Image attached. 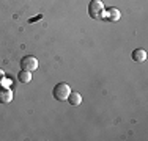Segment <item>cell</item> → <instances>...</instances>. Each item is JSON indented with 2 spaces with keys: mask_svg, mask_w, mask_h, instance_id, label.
Masks as SVG:
<instances>
[{
  "mask_svg": "<svg viewBox=\"0 0 148 141\" xmlns=\"http://www.w3.org/2000/svg\"><path fill=\"white\" fill-rule=\"evenodd\" d=\"M88 16L95 20L104 19V5L101 0H91L88 3Z\"/></svg>",
  "mask_w": 148,
  "mask_h": 141,
  "instance_id": "obj_1",
  "label": "cell"
},
{
  "mask_svg": "<svg viewBox=\"0 0 148 141\" xmlns=\"http://www.w3.org/2000/svg\"><path fill=\"white\" fill-rule=\"evenodd\" d=\"M5 79V72H3L2 69H0V83H2V80Z\"/></svg>",
  "mask_w": 148,
  "mask_h": 141,
  "instance_id": "obj_9",
  "label": "cell"
},
{
  "mask_svg": "<svg viewBox=\"0 0 148 141\" xmlns=\"http://www.w3.org/2000/svg\"><path fill=\"white\" fill-rule=\"evenodd\" d=\"M120 16H121V14H120V11L117 8H114V6H112V8H109V9H104V17L107 20H110V22H117V20L120 19Z\"/></svg>",
  "mask_w": 148,
  "mask_h": 141,
  "instance_id": "obj_5",
  "label": "cell"
},
{
  "mask_svg": "<svg viewBox=\"0 0 148 141\" xmlns=\"http://www.w3.org/2000/svg\"><path fill=\"white\" fill-rule=\"evenodd\" d=\"M21 68H22V70H29V72H32V70L38 69V60L35 58V56H32V55L24 56V58L21 60Z\"/></svg>",
  "mask_w": 148,
  "mask_h": 141,
  "instance_id": "obj_3",
  "label": "cell"
},
{
  "mask_svg": "<svg viewBox=\"0 0 148 141\" xmlns=\"http://www.w3.org/2000/svg\"><path fill=\"white\" fill-rule=\"evenodd\" d=\"M17 80H19L21 83H29L32 80V75L29 70H21L19 74H17Z\"/></svg>",
  "mask_w": 148,
  "mask_h": 141,
  "instance_id": "obj_8",
  "label": "cell"
},
{
  "mask_svg": "<svg viewBox=\"0 0 148 141\" xmlns=\"http://www.w3.org/2000/svg\"><path fill=\"white\" fill-rule=\"evenodd\" d=\"M66 100H68L71 105H74V107H76V105H79L80 102H82V97H80V94H79V93H69V94H68V99H66Z\"/></svg>",
  "mask_w": 148,
  "mask_h": 141,
  "instance_id": "obj_7",
  "label": "cell"
},
{
  "mask_svg": "<svg viewBox=\"0 0 148 141\" xmlns=\"http://www.w3.org/2000/svg\"><path fill=\"white\" fill-rule=\"evenodd\" d=\"M38 19H41V16H38V17H33V19H30V22H35V20H38Z\"/></svg>",
  "mask_w": 148,
  "mask_h": 141,
  "instance_id": "obj_10",
  "label": "cell"
},
{
  "mask_svg": "<svg viewBox=\"0 0 148 141\" xmlns=\"http://www.w3.org/2000/svg\"><path fill=\"white\" fill-rule=\"evenodd\" d=\"M71 93V89H69V85L68 83H57L54 86V89H52V94H54V97L57 99V100H66L68 99V94Z\"/></svg>",
  "mask_w": 148,
  "mask_h": 141,
  "instance_id": "obj_2",
  "label": "cell"
},
{
  "mask_svg": "<svg viewBox=\"0 0 148 141\" xmlns=\"http://www.w3.org/2000/svg\"><path fill=\"white\" fill-rule=\"evenodd\" d=\"M132 60L136 63H145L147 52L143 50V49H136V50H132Z\"/></svg>",
  "mask_w": 148,
  "mask_h": 141,
  "instance_id": "obj_6",
  "label": "cell"
},
{
  "mask_svg": "<svg viewBox=\"0 0 148 141\" xmlns=\"http://www.w3.org/2000/svg\"><path fill=\"white\" fill-rule=\"evenodd\" d=\"M13 100V91L8 86L0 85V104H10Z\"/></svg>",
  "mask_w": 148,
  "mask_h": 141,
  "instance_id": "obj_4",
  "label": "cell"
}]
</instances>
